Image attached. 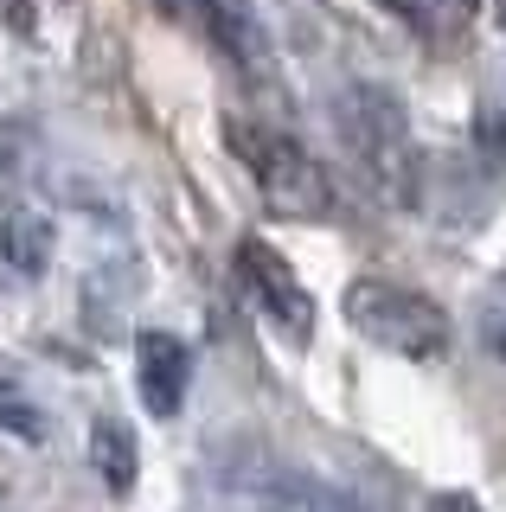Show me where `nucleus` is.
Instances as JSON below:
<instances>
[{"label":"nucleus","mask_w":506,"mask_h":512,"mask_svg":"<svg viewBox=\"0 0 506 512\" xmlns=\"http://www.w3.org/2000/svg\"><path fill=\"white\" fill-rule=\"evenodd\" d=\"M474 141H481V154L506 160V103H494V96H487V103L474 109Z\"/></svg>","instance_id":"nucleus-10"},{"label":"nucleus","mask_w":506,"mask_h":512,"mask_svg":"<svg viewBox=\"0 0 506 512\" xmlns=\"http://www.w3.org/2000/svg\"><path fill=\"white\" fill-rule=\"evenodd\" d=\"M0 26H7V32H20V39H33V26H39L33 0H0Z\"/></svg>","instance_id":"nucleus-12"},{"label":"nucleus","mask_w":506,"mask_h":512,"mask_svg":"<svg viewBox=\"0 0 506 512\" xmlns=\"http://www.w3.org/2000/svg\"><path fill=\"white\" fill-rule=\"evenodd\" d=\"M52 250H58V231H52L45 212L13 205V212L0 218V256H7L20 276H45V269H52Z\"/></svg>","instance_id":"nucleus-7"},{"label":"nucleus","mask_w":506,"mask_h":512,"mask_svg":"<svg viewBox=\"0 0 506 512\" xmlns=\"http://www.w3.org/2000/svg\"><path fill=\"white\" fill-rule=\"evenodd\" d=\"M442 7H455V13H474V7H481V0H442Z\"/></svg>","instance_id":"nucleus-15"},{"label":"nucleus","mask_w":506,"mask_h":512,"mask_svg":"<svg viewBox=\"0 0 506 512\" xmlns=\"http://www.w3.org/2000/svg\"><path fill=\"white\" fill-rule=\"evenodd\" d=\"M26 160H33V128L26 122H0V186L20 180Z\"/></svg>","instance_id":"nucleus-9"},{"label":"nucleus","mask_w":506,"mask_h":512,"mask_svg":"<svg viewBox=\"0 0 506 512\" xmlns=\"http://www.w3.org/2000/svg\"><path fill=\"white\" fill-rule=\"evenodd\" d=\"M0 429H7V436H26V442L45 436L39 410H33V404H13V397H0Z\"/></svg>","instance_id":"nucleus-11"},{"label":"nucleus","mask_w":506,"mask_h":512,"mask_svg":"<svg viewBox=\"0 0 506 512\" xmlns=\"http://www.w3.org/2000/svg\"><path fill=\"white\" fill-rule=\"evenodd\" d=\"M340 135H346V148H353V160H359L366 173H378V180L404 173V160H410V128H404V103H398L391 90H378V84L346 90V103H340Z\"/></svg>","instance_id":"nucleus-3"},{"label":"nucleus","mask_w":506,"mask_h":512,"mask_svg":"<svg viewBox=\"0 0 506 512\" xmlns=\"http://www.w3.org/2000/svg\"><path fill=\"white\" fill-rule=\"evenodd\" d=\"M340 314H346V327H353L359 340L398 352V359L430 365V359L449 352V314H442L423 288H404V282H385V276H359L346 288Z\"/></svg>","instance_id":"nucleus-1"},{"label":"nucleus","mask_w":506,"mask_h":512,"mask_svg":"<svg viewBox=\"0 0 506 512\" xmlns=\"http://www.w3.org/2000/svg\"><path fill=\"white\" fill-rule=\"evenodd\" d=\"M500 352H506V340H500Z\"/></svg>","instance_id":"nucleus-17"},{"label":"nucleus","mask_w":506,"mask_h":512,"mask_svg":"<svg viewBox=\"0 0 506 512\" xmlns=\"http://www.w3.org/2000/svg\"><path fill=\"white\" fill-rule=\"evenodd\" d=\"M225 141L237 148V160L250 167L263 205L276 218H327L334 212V180L302 141H289L282 128H257V122H225Z\"/></svg>","instance_id":"nucleus-2"},{"label":"nucleus","mask_w":506,"mask_h":512,"mask_svg":"<svg viewBox=\"0 0 506 512\" xmlns=\"http://www.w3.org/2000/svg\"><path fill=\"white\" fill-rule=\"evenodd\" d=\"M135 378H141V404L148 416H180L186 404V378H193V359H186V340L173 333H141L135 340Z\"/></svg>","instance_id":"nucleus-5"},{"label":"nucleus","mask_w":506,"mask_h":512,"mask_svg":"<svg viewBox=\"0 0 506 512\" xmlns=\"http://www.w3.org/2000/svg\"><path fill=\"white\" fill-rule=\"evenodd\" d=\"M423 512H481V506H474L468 493H430V506H423Z\"/></svg>","instance_id":"nucleus-13"},{"label":"nucleus","mask_w":506,"mask_h":512,"mask_svg":"<svg viewBox=\"0 0 506 512\" xmlns=\"http://www.w3.org/2000/svg\"><path fill=\"white\" fill-rule=\"evenodd\" d=\"M494 20H500V26H506V0H494Z\"/></svg>","instance_id":"nucleus-16"},{"label":"nucleus","mask_w":506,"mask_h":512,"mask_svg":"<svg viewBox=\"0 0 506 512\" xmlns=\"http://www.w3.org/2000/svg\"><path fill=\"white\" fill-rule=\"evenodd\" d=\"M205 32L237 71L263 77L270 71V26H263L257 0H205Z\"/></svg>","instance_id":"nucleus-6"},{"label":"nucleus","mask_w":506,"mask_h":512,"mask_svg":"<svg viewBox=\"0 0 506 512\" xmlns=\"http://www.w3.org/2000/svg\"><path fill=\"white\" fill-rule=\"evenodd\" d=\"M237 276L257 288V301L270 308V320H276L282 333H289L295 346H308V340H314V295H308L302 282H295V269L282 263V256L263 244V237H244V244H237Z\"/></svg>","instance_id":"nucleus-4"},{"label":"nucleus","mask_w":506,"mask_h":512,"mask_svg":"<svg viewBox=\"0 0 506 512\" xmlns=\"http://www.w3.org/2000/svg\"><path fill=\"white\" fill-rule=\"evenodd\" d=\"M0 397H13V365L0 359Z\"/></svg>","instance_id":"nucleus-14"},{"label":"nucleus","mask_w":506,"mask_h":512,"mask_svg":"<svg viewBox=\"0 0 506 512\" xmlns=\"http://www.w3.org/2000/svg\"><path fill=\"white\" fill-rule=\"evenodd\" d=\"M90 468L103 474L109 493H135L141 448H135V429L122 423V416H97V423H90Z\"/></svg>","instance_id":"nucleus-8"}]
</instances>
